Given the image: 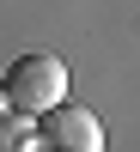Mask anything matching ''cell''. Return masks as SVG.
<instances>
[{
  "mask_svg": "<svg viewBox=\"0 0 140 152\" xmlns=\"http://www.w3.org/2000/svg\"><path fill=\"white\" fill-rule=\"evenodd\" d=\"M6 97H12V110H24V116H49L55 104H67V61L49 55V49L18 55L12 73H6Z\"/></svg>",
  "mask_w": 140,
  "mask_h": 152,
  "instance_id": "obj_1",
  "label": "cell"
},
{
  "mask_svg": "<svg viewBox=\"0 0 140 152\" xmlns=\"http://www.w3.org/2000/svg\"><path fill=\"white\" fill-rule=\"evenodd\" d=\"M37 134L49 152H104V122L85 104H55L49 116H37Z\"/></svg>",
  "mask_w": 140,
  "mask_h": 152,
  "instance_id": "obj_2",
  "label": "cell"
},
{
  "mask_svg": "<svg viewBox=\"0 0 140 152\" xmlns=\"http://www.w3.org/2000/svg\"><path fill=\"white\" fill-rule=\"evenodd\" d=\"M43 134H37V116L24 110H0V152H37Z\"/></svg>",
  "mask_w": 140,
  "mask_h": 152,
  "instance_id": "obj_3",
  "label": "cell"
},
{
  "mask_svg": "<svg viewBox=\"0 0 140 152\" xmlns=\"http://www.w3.org/2000/svg\"><path fill=\"white\" fill-rule=\"evenodd\" d=\"M0 110H12V97H6V79H0Z\"/></svg>",
  "mask_w": 140,
  "mask_h": 152,
  "instance_id": "obj_4",
  "label": "cell"
}]
</instances>
